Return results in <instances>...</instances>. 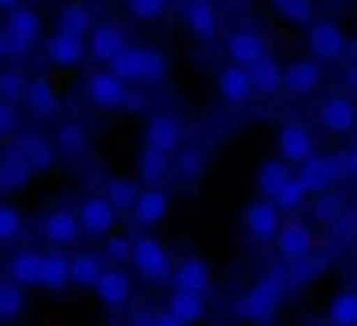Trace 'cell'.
<instances>
[{
	"label": "cell",
	"mask_w": 357,
	"mask_h": 326,
	"mask_svg": "<svg viewBox=\"0 0 357 326\" xmlns=\"http://www.w3.org/2000/svg\"><path fill=\"white\" fill-rule=\"evenodd\" d=\"M284 292H288V274H281V271L260 274V278L239 295L236 316L246 320V323H267V320L281 309Z\"/></svg>",
	"instance_id": "cell-1"
},
{
	"label": "cell",
	"mask_w": 357,
	"mask_h": 326,
	"mask_svg": "<svg viewBox=\"0 0 357 326\" xmlns=\"http://www.w3.org/2000/svg\"><path fill=\"white\" fill-rule=\"evenodd\" d=\"M108 70L132 87V84H160V80L167 77L170 63H167V56H163L160 49H153V45H128Z\"/></svg>",
	"instance_id": "cell-2"
},
{
	"label": "cell",
	"mask_w": 357,
	"mask_h": 326,
	"mask_svg": "<svg viewBox=\"0 0 357 326\" xmlns=\"http://www.w3.org/2000/svg\"><path fill=\"white\" fill-rule=\"evenodd\" d=\"M132 267H135V274L146 281V285H167L170 278H174V257H170V250L160 243V239H153V236H135V253H132Z\"/></svg>",
	"instance_id": "cell-3"
},
{
	"label": "cell",
	"mask_w": 357,
	"mask_h": 326,
	"mask_svg": "<svg viewBox=\"0 0 357 326\" xmlns=\"http://www.w3.org/2000/svg\"><path fill=\"white\" fill-rule=\"evenodd\" d=\"M84 98L101 111H121V108H128V105H135L132 87H128L121 77H115L112 70L91 73V77L84 80Z\"/></svg>",
	"instance_id": "cell-4"
},
{
	"label": "cell",
	"mask_w": 357,
	"mask_h": 326,
	"mask_svg": "<svg viewBox=\"0 0 357 326\" xmlns=\"http://www.w3.org/2000/svg\"><path fill=\"white\" fill-rule=\"evenodd\" d=\"M7 153H10V156H17L31 174H45V170L56 163V156H59V149H56L52 135H45V132H38V128L14 135V139H10V146H7Z\"/></svg>",
	"instance_id": "cell-5"
},
{
	"label": "cell",
	"mask_w": 357,
	"mask_h": 326,
	"mask_svg": "<svg viewBox=\"0 0 357 326\" xmlns=\"http://www.w3.org/2000/svg\"><path fill=\"white\" fill-rule=\"evenodd\" d=\"M305 45H309V56L316 63H340L347 56V35L330 17H319L305 28Z\"/></svg>",
	"instance_id": "cell-6"
},
{
	"label": "cell",
	"mask_w": 357,
	"mask_h": 326,
	"mask_svg": "<svg viewBox=\"0 0 357 326\" xmlns=\"http://www.w3.org/2000/svg\"><path fill=\"white\" fill-rule=\"evenodd\" d=\"M298 177H302V184L309 188V195H312V198L330 195V191H333V184H337L340 177H347V174H344V156L316 153V156H309V160L298 167Z\"/></svg>",
	"instance_id": "cell-7"
},
{
	"label": "cell",
	"mask_w": 357,
	"mask_h": 326,
	"mask_svg": "<svg viewBox=\"0 0 357 326\" xmlns=\"http://www.w3.org/2000/svg\"><path fill=\"white\" fill-rule=\"evenodd\" d=\"M274 246H278V257L284 264H305L316 250V232L305 218H284Z\"/></svg>",
	"instance_id": "cell-8"
},
{
	"label": "cell",
	"mask_w": 357,
	"mask_h": 326,
	"mask_svg": "<svg viewBox=\"0 0 357 326\" xmlns=\"http://www.w3.org/2000/svg\"><path fill=\"white\" fill-rule=\"evenodd\" d=\"M77 216H80L84 236H91V239H108V236L119 229V209H115L105 195H87V198H80Z\"/></svg>",
	"instance_id": "cell-9"
},
{
	"label": "cell",
	"mask_w": 357,
	"mask_h": 326,
	"mask_svg": "<svg viewBox=\"0 0 357 326\" xmlns=\"http://www.w3.org/2000/svg\"><path fill=\"white\" fill-rule=\"evenodd\" d=\"M3 35L10 42V52H24L31 45L42 42V14L28 3H21L17 10H10L3 17Z\"/></svg>",
	"instance_id": "cell-10"
},
{
	"label": "cell",
	"mask_w": 357,
	"mask_h": 326,
	"mask_svg": "<svg viewBox=\"0 0 357 326\" xmlns=\"http://www.w3.org/2000/svg\"><path fill=\"white\" fill-rule=\"evenodd\" d=\"M278 156L288 163V167H302L309 156H316V139H312V128L302 125V121H284L278 128Z\"/></svg>",
	"instance_id": "cell-11"
},
{
	"label": "cell",
	"mask_w": 357,
	"mask_h": 326,
	"mask_svg": "<svg viewBox=\"0 0 357 326\" xmlns=\"http://www.w3.org/2000/svg\"><path fill=\"white\" fill-rule=\"evenodd\" d=\"M284 218H281V209L271 202V198H253L246 209H243V229L250 239L257 243H267V239H278Z\"/></svg>",
	"instance_id": "cell-12"
},
{
	"label": "cell",
	"mask_w": 357,
	"mask_h": 326,
	"mask_svg": "<svg viewBox=\"0 0 357 326\" xmlns=\"http://www.w3.org/2000/svg\"><path fill=\"white\" fill-rule=\"evenodd\" d=\"M38 232H42V239H45L49 246H59V250L73 246V243L84 236L80 216H77L73 209H66V205L49 209V212L42 216V222H38Z\"/></svg>",
	"instance_id": "cell-13"
},
{
	"label": "cell",
	"mask_w": 357,
	"mask_h": 326,
	"mask_svg": "<svg viewBox=\"0 0 357 326\" xmlns=\"http://www.w3.org/2000/svg\"><path fill=\"white\" fill-rule=\"evenodd\" d=\"M142 142L153 146V149H160V153H167V156H177V153L184 149V125H181L174 114L156 111V114L146 118Z\"/></svg>",
	"instance_id": "cell-14"
},
{
	"label": "cell",
	"mask_w": 357,
	"mask_h": 326,
	"mask_svg": "<svg viewBox=\"0 0 357 326\" xmlns=\"http://www.w3.org/2000/svg\"><path fill=\"white\" fill-rule=\"evenodd\" d=\"M87 56H91L87 38H77V35H66V31H52V35L45 38V59H49V66H56V70H73V66H80Z\"/></svg>",
	"instance_id": "cell-15"
},
{
	"label": "cell",
	"mask_w": 357,
	"mask_h": 326,
	"mask_svg": "<svg viewBox=\"0 0 357 326\" xmlns=\"http://www.w3.org/2000/svg\"><path fill=\"white\" fill-rule=\"evenodd\" d=\"M316 118H319V125H323L326 132H333V135H351L357 128V105L351 98H344V94H333V98L319 101Z\"/></svg>",
	"instance_id": "cell-16"
},
{
	"label": "cell",
	"mask_w": 357,
	"mask_h": 326,
	"mask_svg": "<svg viewBox=\"0 0 357 326\" xmlns=\"http://www.w3.org/2000/svg\"><path fill=\"white\" fill-rule=\"evenodd\" d=\"M87 49H91V59H98V63L112 66L121 52L128 49V42H125V28L115 24V21H101V24L91 31Z\"/></svg>",
	"instance_id": "cell-17"
},
{
	"label": "cell",
	"mask_w": 357,
	"mask_h": 326,
	"mask_svg": "<svg viewBox=\"0 0 357 326\" xmlns=\"http://www.w3.org/2000/svg\"><path fill=\"white\" fill-rule=\"evenodd\" d=\"M323 84V63H316L312 56L309 59H291L284 66V91L291 98H312Z\"/></svg>",
	"instance_id": "cell-18"
},
{
	"label": "cell",
	"mask_w": 357,
	"mask_h": 326,
	"mask_svg": "<svg viewBox=\"0 0 357 326\" xmlns=\"http://www.w3.org/2000/svg\"><path fill=\"white\" fill-rule=\"evenodd\" d=\"M226 56L236 63V66H253L267 56V38L257 31V28H236L229 38H226Z\"/></svg>",
	"instance_id": "cell-19"
},
{
	"label": "cell",
	"mask_w": 357,
	"mask_h": 326,
	"mask_svg": "<svg viewBox=\"0 0 357 326\" xmlns=\"http://www.w3.org/2000/svg\"><path fill=\"white\" fill-rule=\"evenodd\" d=\"M94 295H98V302H101L105 309L119 313V309L128 306V299H132V274H128L125 267H108V271L101 274Z\"/></svg>",
	"instance_id": "cell-20"
},
{
	"label": "cell",
	"mask_w": 357,
	"mask_h": 326,
	"mask_svg": "<svg viewBox=\"0 0 357 326\" xmlns=\"http://www.w3.org/2000/svg\"><path fill=\"white\" fill-rule=\"evenodd\" d=\"M42 260H45V250H35V246H24L17 253H10L7 260V278L21 288H42Z\"/></svg>",
	"instance_id": "cell-21"
},
{
	"label": "cell",
	"mask_w": 357,
	"mask_h": 326,
	"mask_svg": "<svg viewBox=\"0 0 357 326\" xmlns=\"http://www.w3.org/2000/svg\"><path fill=\"white\" fill-rule=\"evenodd\" d=\"M73 285V253L59 250V246H49L45 250V260H42V288L59 295Z\"/></svg>",
	"instance_id": "cell-22"
},
{
	"label": "cell",
	"mask_w": 357,
	"mask_h": 326,
	"mask_svg": "<svg viewBox=\"0 0 357 326\" xmlns=\"http://www.w3.org/2000/svg\"><path fill=\"white\" fill-rule=\"evenodd\" d=\"M170 285H174V292L208 295V288H212V271H208V264H205L202 257H184V260H177Z\"/></svg>",
	"instance_id": "cell-23"
},
{
	"label": "cell",
	"mask_w": 357,
	"mask_h": 326,
	"mask_svg": "<svg viewBox=\"0 0 357 326\" xmlns=\"http://www.w3.org/2000/svg\"><path fill=\"white\" fill-rule=\"evenodd\" d=\"M94 10L87 0H63L59 10H56V31H66V35H77V38H91L94 31Z\"/></svg>",
	"instance_id": "cell-24"
},
{
	"label": "cell",
	"mask_w": 357,
	"mask_h": 326,
	"mask_svg": "<svg viewBox=\"0 0 357 326\" xmlns=\"http://www.w3.org/2000/svg\"><path fill=\"white\" fill-rule=\"evenodd\" d=\"M215 91L226 105H243L253 98V80H250V70L236 66V63H226L215 77Z\"/></svg>",
	"instance_id": "cell-25"
},
{
	"label": "cell",
	"mask_w": 357,
	"mask_h": 326,
	"mask_svg": "<svg viewBox=\"0 0 357 326\" xmlns=\"http://www.w3.org/2000/svg\"><path fill=\"white\" fill-rule=\"evenodd\" d=\"M184 24H188V31H191L198 42H215V35H219L215 0H191V3L184 7Z\"/></svg>",
	"instance_id": "cell-26"
},
{
	"label": "cell",
	"mask_w": 357,
	"mask_h": 326,
	"mask_svg": "<svg viewBox=\"0 0 357 326\" xmlns=\"http://www.w3.org/2000/svg\"><path fill=\"white\" fill-rule=\"evenodd\" d=\"M52 142H56L59 156H66V160H77V156H84V153L91 149V132H87V125H84V121H77V118H66V121H59V125H56V132H52Z\"/></svg>",
	"instance_id": "cell-27"
},
{
	"label": "cell",
	"mask_w": 357,
	"mask_h": 326,
	"mask_svg": "<svg viewBox=\"0 0 357 326\" xmlns=\"http://www.w3.org/2000/svg\"><path fill=\"white\" fill-rule=\"evenodd\" d=\"M250 80H253L257 98H278L284 91V66L274 56H264L260 63L250 66Z\"/></svg>",
	"instance_id": "cell-28"
},
{
	"label": "cell",
	"mask_w": 357,
	"mask_h": 326,
	"mask_svg": "<svg viewBox=\"0 0 357 326\" xmlns=\"http://www.w3.org/2000/svg\"><path fill=\"white\" fill-rule=\"evenodd\" d=\"M59 105H63V101H59V91L52 87V80H49V77H31L24 108L31 111L35 118H56Z\"/></svg>",
	"instance_id": "cell-29"
},
{
	"label": "cell",
	"mask_w": 357,
	"mask_h": 326,
	"mask_svg": "<svg viewBox=\"0 0 357 326\" xmlns=\"http://www.w3.org/2000/svg\"><path fill=\"white\" fill-rule=\"evenodd\" d=\"M291 177H295V170H291L281 156H271V160H264V163H260V170H257V195L274 202V198H278V191H281Z\"/></svg>",
	"instance_id": "cell-30"
},
{
	"label": "cell",
	"mask_w": 357,
	"mask_h": 326,
	"mask_svg": "<svg viewBox=\"0 0 357 326\" xmlns=\"http://www.w3.org/2000/svg\"><path fill=\"white\" fill-rule=\"evenodd\" d=\"M167 212H170V195L163 188H142V195L132 209V218L139 225H156L167 218Z\"/></svg>",
	"instance_id": "cell-31"
},
{
	"label": "cell",
	"mask_w": 357,
	"mask_h": 326,
	"mask_svg": "<svg viewBox=\"0 0 357 326\" xmlns=\"http://www.w3.org/2000/svg\"><path fill=\"white\" fill-rule=\"evenodd\" d=\"M167 313L177 316L184 326H195V323H205V320H208V302H205V295L170 292V299H167Z\"/></svg>",
	"instance_id": "cell-32"
},
{
	"label": "cell",
	"mask_w": 357,
	"mask_h": 326,
	"mask_svg": "<svg viewBox=\"0 0 357 326\" xmlns=\"http://www.w3.org/2000/svg\"><path fill=\"white\" fill-rule=\"evenodd\" d=\"M170 163H174V156H167V153H160V149H153V146L142 142V149H139V156H135L139 181H142L146 188H156V184L170 174Z\"/></svg>",
	"instance_id": "cell-33"
},
{
	"label": "cell",
	"mask_w": 357,
	"mask_h": 326,
	"mask_svg": "<svg viewBox=\"0 0 357 326\" xmlns=\"http://www.w3.org/2000/svg\"><path fill=\"white\" fill-rule=\"evenodd\" d=\"M108 267H105V257L98 253V250H80V253H73V288H98V281H101V274H105Z\"/></svg>",
	"instance_id": "cell-34"
},
{
	"label": "cell",
	"mask_w": 357,
	"mask_h": 326,
	"mask_svg": "<svg viewBox=\"0 0 357 326\" xmlns=\"http://www.w3.org/2000/svg\"><path fill=\"white\" fill-rule=\"evenodd\" d=\"M139 195H142V188H139L132 177H108V184H105V198L119 209V216H125V212L132 216Z\"/></svg>",
	"instance_id": "cell-35"
},
{
	"label": "cell",
	"mask_w": 357,
	"mask_h": 326,
	"mask_svg": "<svg viewBox=\"0 0 357 326\" xmlns=\"http://www.w3.org/2000/svg\"><path fill=\"white\" fill-rule=\"evenodd\" d=\"M326 320L330 326H357V292L354 288H344L330 299L326 306Z\"/></svg>",
	"instance_id": "cell-36"
},
{
	"label": "cell",
	"mask_w": 357,
	"mask_h": 326,
	"mask_svg": "<svg viewBox=\"0 0 357 326\" xmlns=\"http://www.w3.org/2000/svg\"><path fill=\"white\" fill-rule=\"evenodd\" d=\"M31 181V170L17 160V156H3L0 160V195H14V191H21L24 184Z\"/></svg>",
	"instance_id": "cell-37"
},
{
	"label": "cell",
	"mask_w": 357,
	"mask_h": 326,
	"mask_svg": "<svg viewBox=\"0 0 357 326\" xmlns=\"http://www.w3.org/2000/svg\"><path fill=\"white\" fill-rule=\"evenodd\" d=\"M24 313V288L10 278H0V323H14Z\"/></svg>",
	"instance_id": "cell-38"
},
{
	"label": "cell",
	"mask_w": 357,
	"mask_h": 326,
	"mask_svg": "<svg viewBox=\"0 0 357 326\" xmlns=\"http://www.w3.org/2000/svg\"><path fill=\"white\" fill-rule=\"evenodd\" d=\"M28 87H31V77H28L24 70H7V73H0V101L24 105Z\"/></svg>",
	"instance_id": "cell-39"
},
{
	"label": "cell",
	"mask_w": 357,
	"mask_h": 326,
	"mask_svg": "<svg viewBox=\"0 0 357 326\" xmlns=\"http://www.w3.org/2000/svg\"><path fill=\"white\" fill-rule=\"evenodd\" d=\"M24 232H28L24 216H21L10 202H0V243H3V246H10V243H17Z\"/></svg>",
	"instance_id": "cell-40"
},
{
	"label": "cell",
	"mask_w": 357,
	"mask_h": 326,
	"mask_svg": "<svg viewBox=\"0 0 357 326\" xmlns=\"http://www.w3.org/2000/svg\"><path fill=\"white\" fill-rule=\"evenodd\" d=\"M309 198H312V195H309V188H305V184H302V177L295 174V177H291V181H288V184L278 191L274 205H278L281 212H298V209H302Z\"/></svg>",
	"instance_id": "cell-41"
},
{
	"label": "cell",
	"mask_w": 357,
	"mask_h": 326,
	"mask_svg": "<svg viewBox=\"0 0 357 326\" xmlns=\"http://www.w3.org/2000/svg\"><path fill=\"white\" fill-rule=\"evenodd\" d=\"M132 253H135V239L125 236V232H112V236L105 239V250H101V257H108L112 267L132 264Z\"/></svg>",
	"instance_id": "cell-42"
},
{
	"label": "cell",
	"mask_w": 357,
	"mask_h": 326,
	"mask_svg": "<svg viewBox=\"0 0 357 326\" xmlns=\"http://www.w3.org/2000/svg\"><path fill=\"white\" fill-rule=\"evenodd\" d=\"M121 3H125V14L132 21H139V24H149V21L163 17L167 7H170V0H121Z\"/></svg>",
	"instance_id": "cell-43"
},
{
	"label": "cell",
	"mask_w": 357,
	"mask_h": 326,
	"mask_svg": "<svg viewBox=\"0 0 357 326\" xmlns=\"http://www.w3.org/2000/svg\"><path fill=\"white\" fill-rule=\"evenodd\" d=\"M288 24H298V28H309L312 21H316V3L312 0H291V3H281V7H274Z\"/></svg>",
	"instance_id": "cell-44"
},
{
	"label": "cell",
	"mask_w": 357,
	"mask_h": 326,
	"mask_svg": "<svg viewBox=\"0 0 357 326\" xmlns=\"http://www.w3.org/2000/svg\"><path fill=\"white\" fill-rule=\"evenodd\" d=\"M312 202H316V205H312V216L319 218V222H330V225L344 216V209H347L344 198L333 195V191H330V195H319V198H312Z\"/></svg>",
	"instance_id": "cell-45"
},
{
	"label": "cell",
	"mask_w": 357,
	"mask_h": 326,
	"mask_svg": "<svg viewBox=\"0 0 357 326\" xmlns=\"http://www.w3.org/2000/svg\"><path fill=\"white\" fill-rule=\"evenodd\" d=\"M14 135H21V111L10 101H0V139L10 142Z\"/></svg>",
	"instance_id": "cell-46"
},
{
	"label": "cell",
	"mask_w": 357,
	"mask_h": 326,
	"mask_svg": "<svg viewBox=\"0 0 357 326\" xmlns=\"http://www.w3.org/2000/svg\"><path fill=\"white\" fill-rule=\"evenodd\" d=\"M333 236H337L340 243L357 239V209H344V216L333 222Z\"/></svg>",
	"instance_id": "cell-47"
},
{
	"label": "cell",
	"mask_w": 357,
	"mask_h": 326,
	"mask_svg": "<svg viewBox=\"0 0 357 326\" xmlns=\"http://www.w3.org/2000/svg\"><path fill=\"white\" fill-rule=\"evenodd\" d=\"M344 174H347L351 181H357V142L344 153Z\"/></svg>",
	"instance_id": "cell-48"
},
{
	"label": "cell",
	"mask_w": 357,
	"mask_h": 326,
	"mask_svg": "<svg viewBox=\"0 0 357 326\" xmlns=\"http://www.w3.org/2000/svg\"><path fill=\"white\" fill-rule=\"evenodd\" d=\"M177 163H181V170H184V174H198L195 167L202 163V153H195V149H191V153H184V156H181Z\"/></svg>",
	"instance_id": "cell-49"
},
{
	"label": "cell",
	"mask_w": 357,
	"mask_h": 326,
	"mask_svg": "<svg viewBox=\"0 0 357 326\" xmlns=\"http://www.w3.org/2000/svg\"><path fill=\"white\" fill-rule=\"evenodd\" d=\"M149 326H184V323H181L177 316H170V313L163 309V313H153V323H149Z\"/></svg>",
	"instance_id": "cell-50"
},
{
	"label": "cell",
	"mask_w": 357,
	"mask_h": 326,
	"mask_svg": "<svg viewBox=\"0 0 357 326\" xmlns=\"http://www.w3.org/2000/svg\"><path fill=\"white\" fill-rule=\"evenodd\" d=\"M10 56V42H7V35H3V24H0V63Z\"/></svg>",
	"instance_id": "cell-51"
},
{
	"label": "cell",
	"mask_w": 357,
	"mask_h": 326,
	"mask_svg": "<svg viewBox=\"0 0 357 326\" xmlns=\"http://www.w3.org/2000/svg\"><path fill=\"white\" fill-rule=\"evenodd\" d=\"M347 87H351V91H357V59L351 63V70H347Z\"/></svg>",
	"instance_id": "cell-52"
},
{
	"label": "cell",
	"mask_w": 357,
	"mask_h": 326,
	"mask_svg": "<svg viewBox=\"0 0 357 326\" xmlns=\"http://www.w3.org/2000/svg\"><path fill=\"white\" fill-rule=\"evenodd\" d=\"M21 7V0H0V10L3 14H10V10H17Z\"/></svg>",
	"instance_id": "cell-53"
},
{
	"label": "cell",
	"mask_w": 357,
	"mask_h": 326,
	"mask_svg": "<svg viewBox=\"0 0 357 326\" xmlns=\"http://www.w3.org/2000/svg\"><path fill=\"white\" fill-rule=\"evenodd\" d=\"M271 3H274V7H281V3H291V0H271Z\"/></svg>",
	"instance_id": "cell-54"
}]
</instances>
